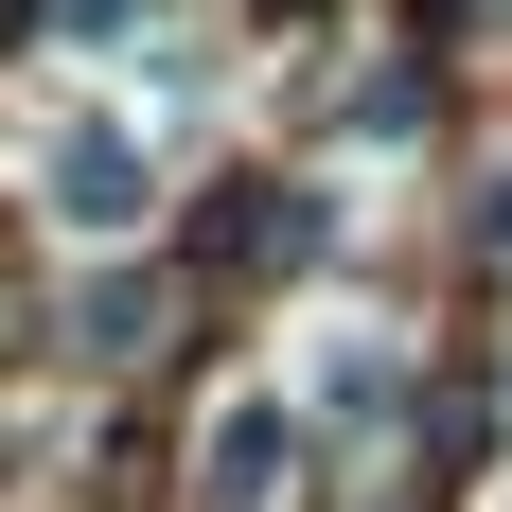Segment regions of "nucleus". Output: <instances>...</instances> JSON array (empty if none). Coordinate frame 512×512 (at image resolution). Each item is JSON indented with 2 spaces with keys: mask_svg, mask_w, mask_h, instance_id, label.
Here are the masks:
<instances>
[{
  "mask_svg": "<svg viewBox=\"0 0 512 512\" xmlns=\"http://www.w3.org/2000/svg\"><path fill=\"white\" fill-rule=\"evenodd\" d=\"M301 230H318V212L283 195V177H248V195L212 212V265H283V248H301Z\"/></svg>",
  "mask_w": 512,
  "mask_h": 512,
  "instance_id": "nucleus-1",
  "label": "nucleus"
},
{
  "mask_svg": "<svg viewBox=\"0 0 512 512\" xmlns=\"http://www.w3.org/2000/svg\"><path fill=\"white\" fill-rule=\"evenodd\" d=\"M53 195L89 212V230H124V142H53Z\"/></svg>",
  "mask_w": 512,
  "mask_h": 512,
  "instance_id": "nucleus-2",
  "label": "nucleus"
},
{
  "mask_svg": "<svg viewBox=\"0 0 512 512\" xmlns=\"http://www.w3.org/2000/svg\"><path fill=\"white\" fill-rule=\"evenodd\" d=\"M265 477H283V424L248 407V424H230V442H212V495H265Z\"/></svg>",
  "mask_w": 512,
  "mask_h": 512,
  "instance_id": "nucleus-3",
  "label": "nucleus"
}]
</instances>
